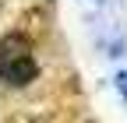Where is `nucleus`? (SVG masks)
<instances>
[{
  "label": "nucleus",
  "instance_id": "2",
  "mask_svg": "<svg viewBox=\"0 0 127 123\" xmlns=\"http://www.w3.org/2000/svg\"><path fill=\"white\" fill-rule=\"evenodd\" d=\"M28 53H32V46H28V39L21 32H11V35L0 39V67L11 63V60H18V56H28Z\"/></svg>",
  "mask_w": 127,
  "mask_h": 123
},
{
  "label": "nucleus",
  "instance_id": "1",
  "mask_svg": "<svg viewBox=\"0 0 127 123\" xmlns=\"http://www.w3.org/2000/svg\"><path fill=\"white\" fill-rule=\"evenodd\" d=\"M35 74H39V63L28 56H18V60H11V63L0 67V81H7L11 88H25L28 81H35Z\"/></svg>",
  "mask_w": 127,
  "mask_h": 123
}]
</instances>
